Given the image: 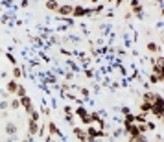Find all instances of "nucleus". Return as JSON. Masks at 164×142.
Here are the masks:
<instances>
[{"label":"nucleus","instance_id":"9d476101","mask_svg":"<svg viewBox=\"0 0 164 142\" xmlns=\"http://www.w3.org/2000/svg\"><path fill=\"white\" fill-rule=\"evenodd\" d=\"M124 124H125V126H129V124H135V114H131V113H125Z\"/></svg>","mask_w":164,"mask_h":142},{"label":"nucleus","instance_id":"6e6552de","mask_svg":"<svg viewBox=\"0 0 164 142\" xmlns=\"http://www.w3.org/2000/svg\"><path fill=\"white\" fill-rule=\"evenodd\" d=\"M140 111H144V113H149V111H151V101L144 100V101H142V105H140Z\"/></svg>","mask_w":164,"mask_h":142},{"label":"nucleus","instance_id":"2eb2a0df","mask_svg":"<svg viewBox=\"0 0 164 142\" xmlns=\"http://www.w3.org/2000/svg\"><path fill=\"white\" fill-rule=\"evenodd\" d=\"M9 107H11V109H19V107H20V100L15 98V100H13L11 103H9Z\"/></svg>","mask_w":164,"mask_h":142},{"label":"nucleus","instance_id":"39448f33","mask_svg":"<svg viewBox=\"0 0 164 142\" xmlns=\"http://www.w3.org/2000/svg\"><path fill=\"white\" fill-rule=\"evenodd\" d=\"M72 6H59V8H57V13H59V15L61 17H66V15H72Z\"/></svg>","mask_w":164,"mask_h":142},{"label":"nucleus","instance_id":"7ed1b4c3","mask_svg":"<svg viewBox=\"0 0 164 142\" xmlns=\"http://www.w3.org/2000/svg\"><path fill=\"white\" fill-rule=\"evenodd\" d=\"M48 131H50V140H53V138H56V137H59V129H57V126L56 124H53V122H50V124H48Z\"/></svg>","mask_w":164,"mask_h":142},{"label":"nucleus","instance_id":"5701e85b","mask_svg":"<svg viewBox=\"0 0 164 142\" xmlns=\"http://www.w3.org/2000/svg\"><path fill=\"white\" fill-rule=\"evenodd\" d=\"M149 81H151V83H157V81H159V78H157L155 74H151V76H149Z\"/></svg>","mask_w":164,"mask_h":142},{"label":"nucleus","instance_id":"aec40b11","mask_svg":"<svg viewBox=\"0 0 164 142\" xmlns=\"http://www.w3.org/2000/svg\"><path fill=\"white\" fill-rule=\"evenodd\" d=\"M61 91H63V92H68V91H70V85H68V83H63V85H61Z\"/></svg>","mask_w":164,"mask_h":142},{"label":"nucleus","instance_id":"f03ea898","mask_svg":"<svg viewBox=\"0 0 164 142\" xmlns=\"http://www.w3.org/2000/svg\"><path fill=\"white\" fill-rule=\"evenodd\" d=\"M19 100H20V105H22L24 109H26V113L30 114V113L33 111V105H31V98H30V96H20Z\"/></svg>","mask_w":164,"mask_h":142},{"label":"nucleus","instance_id":"b1692460","mask_svg":"<svg viewBox=\"0 0 164 142\" xmlns=\"http://www.w3.org/2000/svg\"><path fill=\"white\" fill-rule=\"evenodd\" d=\"M79 92H81V94H83V96H85V98L88 96V91H87V89H79Z\"/></svg>","mask_w":164,"mask_h":142},{"label":"nucleus","instance_id":"4be33fe9","mask_svg":"<svg viewBox=\"0 0 164 142\" xmlns=\"http://www.w3.org/2000/svg\"><path fill=\"white\" fill-rule=\"evenodd\" d=\"M135 140H136V142H146V140H148V138H146V137H144V135H138V137H136V138H135Z\"/></svg>","mask_w":164,"mask_h":142},{"label":"nucleus","instance_id":"f257e3e1","mask_svg":"<svg viewBox=\"0 0 164 142\" xmlns=\"http://www.w3.org/2000/svg\"><path fill=\"white\" fill-rule=\"evenodd\" d=\"M87 137L88 140H94V138H101L103 137V129L98 127L96 124H88V129H87Z\"/></svg>","mask_w":164,"mask_h":142},{"label":"nucleus","instance_id":"ddd939ff","mask_svg":"<svg viewBox=\"0 0 164 142\" xmlns=\"http://www.w3.org/2000/svg\"><path fill=\"white\" fill-rule=\"evenodd\" d=\"M6 133H8V135H15V133H17V126H15V124H8Z\"/></svg>","mask_w":164,"mask_h":142},{"label":"nucleus","instance_id":"f3484780","mask_svg":"<svg viewBox=\"0 0 164 142\" xmlns=\"http://www.w3.org/2000/svg\"><path fill=\"white\" fill-rule=\"evenodd\" d=\"M30 116H31V118H30V120H35V122H39V113H37V111H35V109H33V111H31V113H30Z\"/></svg>","mask_w":164,"mask_h":142},{"label":"nucleus","instance_id":"0eeeda50","mask_svg":"<svg viewBox=\"0 0 164 142\" xmlns=\"http://www.w3.org/2000/svg\"><path fill=\"white\" fill-rule=\"evenodd\" d=\"M57 8H59V4L56 0H48V2H46V9L48 11H57Z\"/></svg>","mask_w":164,"mask_h":142},{"label":"nucleus","instance_id":"a211bd4d","mask_svg":"<svg viewBox=\"0 0 164 142\" xmlns=\"http://www.w3.org/2000/svg\"><path fill=\"white\" fill-rule=\"evenodd\" d=\"M153 98H155V94H151V92H144V100L153 101Z\"/></svg>","mask_w":164,"mask_h":142},{"label":"nucleus","instance_id":"9b49d317","mask_svg":"<svg viewBox=\"0 0 164 142\" xmlns=\"http://www.w3.org/2000/svg\"><path fill=\"white\" fill-rule=\"evenodd\" d=\"M148 120V113H138V114H135V122H146Z\"/></svg>","mask_w":164,"mask_h":142},{"label":"nucleus","instance_id":"412c9836","mask_svg":"<svg viewBox=\"0 0 164 142\" xmlns=\"http://www.w3.org/2000/svg\"><path fill=\"white\" fill-rule=\"evenodd\" d=\"M8 59H9V63H11V65H17V59H15V57H13V56H11V54H8Z\"/></svg>","mask_w":164,"mask_h":142},{"label":"nucleus","instance_id":"f8f14e48","mask_svg":"<svg viewBox=\"0 0 164 142\" xmlns=\"http://www.w3.org/2000/svg\"><path fill=\"white\" fill-rule=\"evenodd\" d=\"M17 91V79H11L8 83V92H15Z\"/></svg>","mask_w":164,"mask_h":142},{"label":"nucleus","instance_id":"20e7f679","mask_svg":"<svg viewBox=\"0 0 164 142\" xmlns=\"http://www.w3.org/2000/svg\"><path fill=\"white\" fill-rule=\"evenodd\" d=\"M74 135H76V138L78 140H88V137H87V131H83L81 127H74Z\"/></svg>","mask_w":164,"mask_h":142},{"label":"nucleus","instance_id":"4468645a","mask_svg":"<svg viewBox=\"0 0 164 142\" xmlns=\"http://www.w3.org/2000/svg\"><path fill=\"white\" fill-rule=\"evenodd\" d=\"M15 92H17L19 98H20V96H26V89H24L22 85H17V91H15Z\"/></svg>","mask_w":164,"mask_h":142},{"label":"nucleus","instance_id":"dca6fc26","mask_svg":"<svg viewBox=\"0 0 164 142\" xmlns=\"http://www.w3.org/2000/svg\"><path fill=\"white\" fill-rule=\"evenodd\" d=\"M148 50H149V52H157V50H160V48H159L155 43H149V44H148Z\"/></svg>","mask_w":164,"mask_h":142},{"label":"nucleus","instance_id":"6ab92c4d","mask_svg":"<svg viewBox=\"0 0 164 142\" xmlns=\"http://www.w3.org/2000/svg\"><path fill=\"white\" fill-rule=\"evenodd\" d=\"M76 113H78V116H79V118H83V116H85V114H87V111L83 109V107H79V109H78Z\"/></svg>","mask_w":164,"mask_h":142},{"label":"nucleus","instance_id":"423d86ee","mask_svg":"<svg viewBox=\"0 0 164 142\" xmlns=\"http://www.w3.org/2000/svg\"><path fill=\"white\" fill-rule=\"evenodd\" d=\"M28 131H30V137H33V135H37V133H39V124H37L35 120H30Z\"/></svg>","mask_w":164,"mask_h":142},{"label":"nucleus","instance_id":"1a4fd4ad","mask_svg":"<svg viewBox=\"0 0 164 142\" xmlns=\"http://www.w3.org/2000/svg\"><path fill=\"white\" fill-rule=\"evenodd\" d=\"M13 78H15V79H19L20 76H22V69H20V66H17V65H13Z\"/></svg>","mask_w":164,"mask_h":142}]
</instances>
